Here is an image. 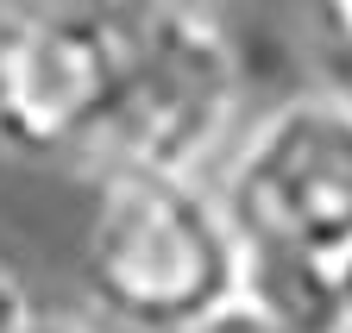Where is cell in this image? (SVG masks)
I'll return each mask as SVG.
<instances>
[{
    "label": "cell",
    "mask_w": 352,
    "mask_h": 333,
    "mask_svg": "<svg viewBox=\"0 0 352 333\" xmlns=\"http://www.w3.org/2000/svg\"><path fill=\"white\" fill-rule=\"evenodd\" d=\"M220 201L245 239L252 296L308 333H333L327 271L352 252V101L333 89L277 101L245 133Z\"/></svg>",
    "instance_id": "cell-1"
},
{
    "label": "cell",
    "mask_w": 352,
    "mask_h": 333,
    "mask_svg": "<svg viewBox=\"0 0 352 333\" xmlns=\"http://www.w3.org/2000/svg\"><path fill=\"white\" fill-rule=\"evenodd\" d=\"M25 333H88V327H76V321H32Z\"/></svg>",
    "instance_id": "cell-9"
},
{
    "label": "cell",
    "mask_w": 352,
    "mask_h": 333,
    "mask_svg": "<svg viewBox=\"0 0 352 333\" xmlns=\"http://www.w3.org/2000/svg\"><path fill=\"white\" fill-rule=\"evenodd\" d=\"M82 289L113 333H195L252 296L245 239L201 176H101Z\"/></svg>",
    "instance_id": "cell-2"
},
{
    "label": "cell",
    "mask_w": 352,
    "mask_h": 333,
    "mask_svg": "<svg viewBox=\"0 0 352 333\" xmlns=\"http://www.w3.org/2000/svg\"><path fill=\"white\" fill-rule=\"evenodd\" d=\"M107 25L120 82L95 145L101 176H195L245 89L233 32L208 7H107Z\"/></svg>",
    "instance_id": "cell-3"
},
{
    "label": "cell",
    "mask_w": 352,
    "mask_h": 333,
    "mask_svg": "<svg viewBox=\"0 0 352 333\" xmlns=\"http://www.w3.org/2000/svg\"><path fill=\"white\" fill-rule=\"evenodd\" d=\"M195 333H308V327H296L289 314H277L271 302H258V296H245V302H233L227 314H214L208 327H195Z\"/></svg>",
    "instance_id": "cell-6"
},
{
    "label": "cell",
    "mask_w": 352,
    "mask_h": 333,
    "mask_svg": "<svg viewBox=\"0 0 352 333\" xmlns=\"http://www.w3.org/2000/svg\"><path fill=\"white\" fill-rule=\"evenodd\" d=\"M25 327H32V314H25V296H19L13 271L0 264V333H25Z\"/></svg>",
    "instance_id": "cell-8"
},
{
    "label": "cell",
    "mask_w": 352,
    "mask_h": 333,
    "mask_svg": "<svg viewBox=\"0 0 352 333\" xmlns=\"http://www.w3.org/2000/svg\"><path fill=\"white\" fill-rule=\"evenodd\" d=\"M327 308H333V327L352 333V252L327 271Z\"/></svg>",
    "instance_id": "cell-7"
},
{
    "label": "cell",
    "mask_w": 352,
    "mask_h": 333,
    "mask_svg": "<svg viewBox=\"0 0 352 333\" xmlns=\"http://www.w3.org/2000/svg\"><path fill=\"white\" fill-rule=\"evenodd\" d=\"M315 45H321L327 76H333L327 89L352 101V0H333V7L315 13Z\"/></svg>",
    "instance_id": "cell-5"
},
{
    "label": "cell",
    "mask_w": 352,
    "mask_h": 333,
    "mask_svg": "<svg viewBox=\"0 0 352 333\" xmlns=\"http://www.w3.org/2000/svg\"><path fill=\"white\" fill-rule=\"evenodd\" d=\"M113 82L107 7H32L0 19V145L19 157H95Z\"/></svg>",
    "instance_id": "cell-4"
}]
</instances>
